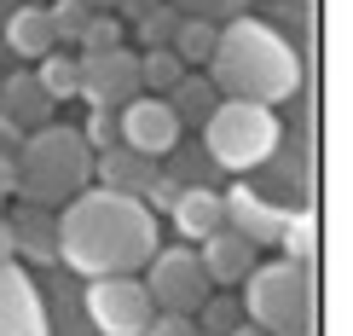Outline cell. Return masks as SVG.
I'll list each match as a JSON object with an SVG mask.
<instances>
[{
	"mask_svg": "<svg viewBox=\"0 0 353 336\" xmlns=\"http://www.w3.org/2000/svg\"><path fill=\"white\" fill-rule=\"evenodd\" d=\"M0 35H6V52H12V58H41V52L58 47L52 12L41 6V0H18V6L6 12V23H0Z\"/></svg>",
	"mask_w": 353,
	"mask_h": 336,
	"instance_id": "13",
	"label": "cell"
},
{
	"mask_svg": "<svg viewBox=\"0 0 353 336\" xmlns=\"http://www.w3.org/2000/svg\"><path fill=\"white\" fill-rule=\"evenodd\" d=\"M226 197V226L238 232V238H249L261 250V244H278V226H284V209L278 203H267L261 192H249V186H232Z\"/></svg>",
	"mask_w": 353,
	"mask_h": 336,
	"instance_id": "11",
	"label": "cell"
},
{
	"mask_svg": "<svg viewBox=\"0 0 353 336\" xmlns=\"http://www.w3.org/2000/svg\"><path fill=\"white\" fill-rule=\"evenodd\" d=\"M0 81H6V70H0Z\"/></svg>",
	"mask_w": 353,
	"mask_h": 336,
	"instance_id": "37",
	"label": "cell"
},
{
	"mask_svg": "<svg viewBox=\"0 0 353 336\" xmlns=\"http://www.w3.org/2000/svg\"><path fill=\"white\" fill-rule=\"evenodd\" d=\"M226 336H267V330H261V325H249V319H238V325H232Z\"/></svg>",
	"mask_w": 353,
	"mask_h": 336,
	"instance_id": "34",
	"label": "cell"
},
{
	"mask_svg": "<svg viewBox=\"0 0 353 336\" xmlns=\"http://www.w3.org/2000/svg\"><path fill=\"white\" fill-rule=\"evenodd\" d=\"M151 6H157V0H116L110 12H128V18H139V12H151Z\"/></svg>",
	"mask_w": 353,
	"mask_h": 336,
	"instance_id": "33",
	"label": "cell"
},
{
	"mask_svg": "<svg viewBox=\"0 0 353 336\" xmlns=\"http://www.w3.org/2000/svg\"><path fill=\"white\" fill-rule=\"evenodd\" d=\"M76 70H81V87H76V93H81L93 110H122L128 99L139 93V52H128V47L81 52Z\"/></svg>",
	"mask_w": 353,
	"mask_h": 336,
	"instance_id": "9",
	"label": "cell"
},
{
	"mask_svg": "<svg viewBox=\"0 0 353 336\" xmlns=\"http://www.w3.org/2000/svg\"><path fill=\"white\" fill-rule=\"evenodd\" d=\"M145 267H151V279H145L151 308H163V313H197L203 302H209V290H214V279L203 273L197 250H157Z\"/></svg>",
	"mask_w": 353,
	"mask_h": 336,
	"instance_id": "6",
	"label": "cell"
},
{
	"mask_svg": "<svg viewBox=\"0 0 353 336\" xmlns=\"http://www.w3.org/2000/svg\"><path fill=\"white\" fill-rule=\"evenodd\" d=\"M47 12H52V35H58V47H76L81 41V29H87V18H93V6L87 0H47Z\"/></svg>",
	"mask_w": 353,
	"mask_h": 336,
	"instance_id": "23",
	"label": "cell"
},
{
	"mask_svg": "<svg viewBox=\"0 0 353 336\" xmlns=\"http://www.w3.org/2000/svg\"><path fill=\"white\" fill-rule=\"evenodd\" d=\"M41 6H47V0H41Z\"/></svg>",
	"mask_w": 353,
	"mask_h": 336,
	"instance_id": "39",
	"label": "cell"
},
{
	"mask_svg": "<svg viewBox=\"0 0 353 336\" xmlns=\"http://www.w3.org/2000/svg\"><path fill=\"white\" fill-rule=\"evenodd\" d=\"M151 313H157L151 290H145V279H134V273H105V279L87 284V319L105 336H139Z\"/></svg>",
	"mask_w": 353,
	"mask_h": 336,
	"instance_id": "7",
	"label": "cell"
},
{
	"mask_svg": "<svg viewBox=\"0 0 353 336\" xmlns=\"http://www.w3.org/2000/svg\"><path fill=\"white\" fill-rule=\"evenodd\" d=\"M116 128H122V145H134V151H145L151 163H163V157L180 151V116L168 110L163 93H134L122 110H116Z\"/></svg>",
	"mask_w": 353,
	"mask_h": 336,
	"instance_id": "8",
	"label": "cell"
},
{
	"mask_svg": "<svg viewBox=\"0 0 353 336\" xmlns=\"http://www.w3.org/2000/svg\"><path fill=\"white\" fill-rule=\"evenodd\" d=\"M163 99H168V110L180 116V128H203V122H209V110L220 105V87H214L209 76H191V70H185Z\"/></svg>",
	"mask_w": 353,
	"mask_h": 336,
	"instance_id": "18",
	"label": "cell"
},
{
	"mask_svg": "<svg viewBox=\"0 0 353 336\" xmlns=\"http://www.w3.org/2000/svg\"><path fill=\"white\" fill-rule=\"evenodd\" d=\"M93 174L99 186H110V192H128V197H145V186L157 180V163L145 151H134V145H105V151H93Z\"/></svg>",
	"mask_w": 353,
	"mask_h": 336,
	"instance_id": "12",
	"label": "cell"
},
{
	"mask_svg": "<svg viewBox=\"0 0 353 336\" xmlns=\"http://www.w3.org/2000/svg\"><path fill=\"white\" fill-rule=\"evenodd\" d=\"M12 255H18V238H12V221L0 215V261H12Z\"/></svg>",
	"mask_w": 353,
	"mask_h": 336,
	"instance_id": "32",
	"label": "cell"
},
{
	"mask_svg": "<svg viewBox=\"0 0 353 336\" xmlns=\"http://www.w3.org/2000/svg\"><path fill=\"white\" fill-rule=\"evenodd\" d=\"M18 145H23V128L12 116H0V157H18Z\"/></svg>",
	"mask_w": 353,
	"mask_h": 336,
	"instance_id": "30",
	"label": "cell"
},
{
	"mask_svg": "<svg viewBox=\"0 0 353 336\" xmlns=\"http://www.w3.org/2000/svg\"><path fill=\"white\" fill-rule=\"evenodd\" d=\"M139 336H197V319H191V313H163V308H157L151 319H145Z\"/></svg>",
	"mask_w": 353,
	"mask_h": 336,
	"instance_id": "28",
	"label": "cell"
},
{
	"mask_svg": "<svg viewBox=\"0 0 353 336\" xmlns=\"http://www.w3.org/2000/svg\"><path fill=\"white\" fill-rule=\"evenodd\" d=\"M52 99H47V87L35 81V70H12L6 81H0V116H12V122L23 128H41V122H52Z\"/></svg>",
	"mask_w": 353,
	"mask_h": 336,
	"instance_id": "14",
	"label": "cell"
},
{
	"mask_svg": "<svg viewBox=\"0 0 353 336\" xmlns=\"http://www.w3.org/2000/svg\"><path fill=\"white\" fill-rule=\"evenodd\" d=\"M87 6H93V12H110V6H116V0H87Z\"/></svg>",
	"mask_w": 353,
	"mask_h": 336,
	"instance_id": "35",
	"label": "cell"
},
{
	"mask_svg": "<svg viewBox=\"0 0 353 336\" xmlns=\"http://www.w3.org/2000/svg\"><path fill=\"white\" fill-rule=\"evenodd\" d=\"M168 215H174V226H180L191 244H203L209 232L226 226V197H220L214 186H180V197H174Z\"/></svg>",
	"mask_w": 353,
	"mask_h": 336,
	"instance_id": "16",
	"label": "cell"
},
{
	"mask_svg": "<svg viewBox=\"0 0 353 336\" xmlns=\"http://www.w3.org/2000/svg\"><path fill=\"white\" fill-rule=\"evenodd\" d=\"M301 6H313V0H301Z\"/></svg>",
	"mask_w": 353,
	"mask_h": 336,
	"instance_id": "38",
	"label": "cell"
},
{
	"mask_svg": "<svg viewBox=\"0 0 353 336\" xmlns=\"http://www.w3.org/2000/svg\"><path fill=\"white\" fill-rule=\"evenodd\" d=\"M203 76L220 87V99H255V105H284L301 93V52L261 18H226L214 35V52Z\"/></svg>",
	"mask_w": 353,
	"mask_h": 336,
	"instance_id": "2",
	"label": "cell"
},
{
	"mask_svg": "<svg viewBox=\"0 0 353 336\" xmlns=\"http://www.w3.org/2000/svg\"><path fill=\"white\" fill-rule=\"evenodd\" d=\"M12 221V238H18V250L23 255H35V261H58V221H52V209H35V203H23L18 215H6Z\"/></svg>",
	"mask_w": 353,
	"mask_h": 336,
	"instance_id": "17",
	"label": "cell"
},
{
	"mask_svg": "<svg viewBox=\"0 0 353 336\" xmlns=\"http://www.w3.org/2000/svg\"><path fill=\"white\" fill-rule=\"evenodd\" d=\"M12 192H18V163L0 157V197H12Z\"/></svg>",
	"mask_w": 353,
	"mask_h": 336,
	"instance_id": "31",
	"label": "cell"
},
{
	"mask_svg": "<svg viewBox=\"0 0 353 336\" xmlns=\"http://www.w3.org/2000/svg\"><path fill=\"white\" fill-rule=\"evenodd\" d=\"M0 336H47L41 290L29 284L18 261H0Z\"/></svg>",
	"mask_w": 353,
	"mask_h": 336,
	"instance_id": "10",
	"label": "cell"
},
{
	"mask_svg": "<svg viewBox=\"0 0 353 336\" xmlns=\"http://www.w3.org/2000/svg\"><path fill=\"white\" fill-rule=\"evenodd\" d=\"M185 76V64L174 58V47H145L139 52V93H168Z\"/></svg>",
	"mask_w": 353,
	"mask_h": 336,
	"instance_id": "21",
	"label": "cell"
},
{
	"mask_svg": "<svg viewBox=\"0 0 353 336\" xmlns=\"http://www.w3.org/2000/svg\"><path fill=\"white\" fill-rule=\"evenodd\" d=\"M243 313L267 336H313L319 290H313V261H267L243 273Z\"/></svg>",
	"mask_w": 353,
	"mask_h": 336,
	"instance_id": "4",
	"label": "cell"
},
{
	"mask_svg": "<svg viewBox=\"0 0 353 336\" xmlns=\"http://www.w3.org/2000/svg\"><path fill=\"white\" fill-rule=\"evenodd\" d=\"M157 209L145 197L110 192V186H81L76 197L58 209V255L87 279L105 273H139L157 255Z\"/></svg>",
	"mask_w": 353,
	"mask_h": 336,
	"instance_id": "1",
	"label": "cell"
},
{
	"mask_svg": "<svg viewBox=\"0 0 353 336\" xmlns=\"http://www.w3.org/2000/svg\"><path fill=\"white\" fill-rule=\"evenodd\" d=\"M278 244H284V255H290V261H313V250H319V221H313V209L284 215V226H278Z\"/></svg>",
	"mask_w": 353,
	"mask_h": 336,
	"instance_id": "22",
	"label": "cell"
},
{
	"mask_svg": "<svg viewBox=\"0 0 353 336\" xmlns=\"http://www.w3.org/2000/svg\"><path fill=\"white\" fill-rule=\"evenodd\" d=\"M203 151L226 174H255L278 157V116L255 99H220L203 122Z\"/></svg>",
	"mask_w": 353,
	"mask_h": 336,
	"instance_id": "5",
	"label": "cell"
},
{
	"mask_svg": "<svg viewBox=\"0 0 353 336\" xmlns=\"http://www.w3.org/2000/svg\"><path fill=\"white\" fill-rule=\"evenodd\" d=\"M134 23H139V47H168V35H174V23H180V12L157 0V6H151V12H139Z\"/></svg>",
	"mask_w": 353,
	"mask_h": 336,
	"instance_id": "25",
	"label": "cell"
},
{
	"mask_svg": "<svg viewBox=\"0 0 353 336\" xmlns=\"http://www.w3.org/2000/svg\"><path fill=\"white\" fill-rule=\"evenodd\" d=\"M214 35H220V23H209V18H180V23H174V35H168V47H174V58L191 70V64H209Z\"/></svg>",
	"mask_w": 353,
	"mask_h": 336,
	"instance_id": "19",
	"label": "cell"
},
{
	"mask_svg": "<svg viewBox=\"0 0 353 336\" xmlns=\"http://www.w3.org/2000/svg\"><path fill=\"white\" fill-rule=\"evenodd\" d=\"M191 319H203V336H226L232 325H238V319H243V308H238V302H232V296H214V302H203V308L197 313H191Z\"/></svg>",
	"mask_w": 353,
	"mask_h": 336,
	"instance_id": "26",
	"label": "cell"
},
{
	"mask_svg": "<svg viewBox=\"0 0 353 336\" xmlns=\"http://www.w3.org/2000/svg\"><path fill=\"white\" fill-rule=\"evenodd\" d=\"M197 336H203V330H197Z\"/></svg>",
	"mask_w": 353,
	"mask_h": 336,
	"instance_id": "40",
	"label": "cell"
},
{
	"mask_svg": "<svg viewBox=\"0 0 353 336\" xmlns=\"http://www.w3.org/2000/svg\"><path fill=\"white\" fill-rule=\"evenodd\" d=\"M35 81L47 87V99L52 105H64V99H76V87H81V70H76V58H64V52H41L35 58Z\"/></svg>",
	"mask_w": 353,
	"mask_h": 336,
	"instance_id": "20",
	"label": "cell"
},
{
	"mask_svg": "<svg viewBox=\"0 0 353 336\" xmlns=\"http://www.w3.org/2000/svg\"><path fill=\"white\" fill-rule=\"evenodd\" d=\"M12 163H18V192L12 197L35 203V209H64L81 186H93V145L81 139V128H64L58 116L29 128Z\"/></svg>",
	"mask_w": 353,
	"mask_h": 336,
	"instance_id": "3",
	"label": "cell"
},
{
	"mask_svg": "<svg viewBox=\"0 0 353 336\" xmlns=\"http://www.w3.org/2000/svg\"><path fill=\"white\" fill-rule=\"evenodd\" d=\"M12 6H18V0H0V23H6V12H12Z\"/></svg>",
	"mask_w": 353,
	"mask_h": 336,
	"instance_id": "36",
	"label": "cell"
},
{
	"mask_svg": "<svg viewBox=\"0 0 353 336\" xmlns=\"http://www.w3.org/2000/svg\"><path fill=\"white\" fill-rule=\"evenodd\" d=\"M93 151H105V145L122 139V128H116V110H93V122H87V134H81Z\"/></svg>",
	"mask_w": 353,
	"mask_h": 336,
	"instance_id": "29",
	"label": "cell"
},
{
	"mask_svg": "<svg viewBox=\"0 0 353 336\" xmlns=\"http://www.w3.org/2000/svg\"><path fill=\"white\" fill-rule=\"evenodd\" d=\"M197 261H203V273H209L214 284H243V273L255 267V244L238 238L232 226H220V232H209V238H203Z\"/></svg>",
	"mask_w": 353,
	"mask_h": 336,
	"instance_id": "15",
	"label": "cell"
},
{
	"mask_svg": "<svg viewBox=\"0 0 353 336\" xmlns=\"http://www.w3.org/2000/svg\"><path fill=\"white\" fill-rule=\"evenodd\" d=\"M76 47H81V52H105V47H122V18H116V12H93Z\"/></svg>",
	"mask_w": 353,
	"mask_h": 336,
	"instance_id": "24",
	"label": "cell"
},
{
	"mask_svg": "<svg viewBox=\"0 0 353 336\" xmlns=\"http://www.w3.org/2000/svg\"><path fill=\"white\" fill-rule=\"evenodd\" d=\"M180 18H209V23H226V18H243V0H168Z\"/></svg>",
	"mask_w": 353,
	"mask_h": 336,
	"instance_id": "27",
	"label": "cell"
}]
</instances>
